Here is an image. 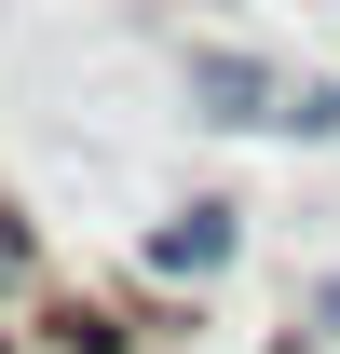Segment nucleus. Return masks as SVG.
<instances>
[{
    "mask_svg": "<svg viewBox=\"0 0 340 354\" xmlns=\"http://www.w3.org/2000/svg\"><path fill=\"white\" fill-rule=\"evenodd\" d=\"M191 109H205V123H286V82H272V68H258V55H191Z\"/></svg>",
    "mask_w": 340,
    "mask_h": 354,
    "instance_id": "nucleus-1",
    "label": "nucleus"
},
{
    "mask_svg": "<svg viewBox=\"0 0 340 354\" xmlns=\"http://www.w3.org/2000/svg\"><path fill=\"white\" fill-rule=\"evenodd\" d=\"M150 272H177V286H205V272H232V205H177V218L150 232Z\"/></svg>",
    "mask_w": 340,
    "mask_h": 354,
    "instance_id": "nucleus-2",
    "label": "nucleus"
},
{
    "mask_svg": "<svg viewBox=\"0 0 340 354\" xmlns=\"http://www.w3.org/2000/svg\"><path fill=\"white\" fill-rule=\"evenodd\" d=\"M286 136H340V82H299L286 95Z\"/></svg>",
    "mask_w": 340,
    "mask_h": 354,
    "instance_id": "nucleus-3",
    "label": "nucleus"
},
{
    "mask_svg": "<svg viewBox=\"0 0 340 354\" xmlns=\"http://www.w3.org/2000/svg\"><path fill=\"white\" fill-rule=\"evenodd\" d=\"M28 272L41 259H28V232H14V205H0V286H28Z\"/></svg>",
    "mask_w": 340,
    "mask_h": 354,
    "instance_id": "nucleus-4",
    "label": "nucleus"
},
{
    "mask_svg": "<svg viewBox=\"0 0 340 354\" xmlns=\"http://www.w3.org/2000/svg\"><path fill=\"white\" fill-rule=\"evenodd\" d=\"M286 341H340V272L313 286V327H286Z\"/></svg>",
    "mask_w": 340,
    "mask_h": 354,
    "instance_id": "nucleus-5",
    "label": "nucleus"
}]
</instances>
